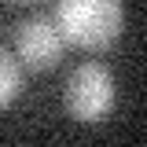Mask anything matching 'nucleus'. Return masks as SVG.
<instances>
[{"mask_svg": "<svg viewBox=\"0 0 147 147\" xmlns=\"http://www.w3.org/2000/svg\"><path fill=\"white\" fill-rule=\"evenodd\" d=\"M121 0H59L55 7V30L66 44L77 48H107L121 33Z\"/></svg>", "mask_w": 147, "mask_h": 147, "instance_id": "nucleus-1", "label": "nucleus"}, {"mask_svg": "<svg viewBox=\"0 0 147 147\" xmlns=\"http://www.w3.org/2000/svg\"><path fill=\"white\" fill-rule=\"evenodd\" d=\"M63 103L70 110V118L96 125L114 110V77L103 63H81L66 81Z\"/></svg>", "mask_w": 147, "mask_h": 147, "instance_id": "nucleus-2", "label": "nucleus"}, {"mask_svg": "<svg viewBox=\"0 0 147 147\" xmlns=\"http://www.w3.org/2000/svg\"><path fill=\"white\" fill-rule=\"evenodd\" d=\"M63 44H66L63 33L55 30L52 18H44V15L26 18L15 33V52H18L26 70H52L63 59Z\"/></svg>", "mask_w": 147, "mask_h": 147, "instance_id": "nucleus-3", "label": "nucleus"}, {"mask_svg": "<svg viewBox=\"0 0 147 147\" xmlns=\"http://www.w3.org/2000/svg\"><path fill=\"white\" fill-rule=\"evenodd\" d=\"M18 88H22L18 63H15V55H11V52H4V48H0V110L18 96Z\"/></svg>", "mask_w": 147, "mask_h": 147, "instance_id": "nucleus-4", "label": "nucleus"}, {"mask_svg": "<svg viewBox=\"0 0 147 147\" xmlns=\"http://www.w3.org/2000/svg\"><path fill=\"white\" fill-rule=\"evenodd\" d=\"M15 4H26V0H15Z\"/></svg>", "mask_w": 147, "mask_h": 147, "instance_id": "nucleus-5", "label": "nucleus"}]
</instances>
